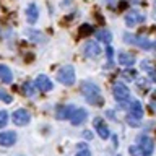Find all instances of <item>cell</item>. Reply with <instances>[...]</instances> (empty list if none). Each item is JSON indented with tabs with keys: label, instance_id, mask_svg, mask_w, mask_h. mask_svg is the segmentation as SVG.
Wrapping results in <instances>:
<instances>
[{
	"label": "cell",
	"instance_id": "2",
	"mask_svg": "<svg viewBox=\"0 0 156 156\" xmlns=\"http://www.w3.org/2000/svg\"><path fill=\"white\" fill-rule=\"evenodd\" d=\"M75 68H73L72 65H63L62 68H58L57 72V80L58 83H62V85L65 86H72L73 83H75Z\"/></svg>",
	"mask_w": 156,
	"mask_h": 156
},
{
	"label": "cell",
	"instance_id": "21",
	"mask_svg": "<svg viewBox=\"0 0 156 156\" xmlns=\"http://www.w3.org/2000/svg\"><path fill=\"white\" fill-rule=\"evenodd\" d=\"M26 36H29L31 41H34V42H44L46 41L44 34H41L39 31H36V29H26Z\"/></svg>",
	"mask_w": 156,
	"mask_h": 156
},
{
	"label": "cell",
	"instance_id": "11",
	"mask_svg": "<svg viewBox=\"0 0 156 156\" xmlns=\"http://www.w3.org/2000/svg\"><path fill=\"white\" fill-rule=\"evenodd\" d=\"M145 21V15L140 13V12H135V10H132L125 15V24L127 26H135V24L138 23H143Z\"/></svg>",
	"mask_w": 156,
	"mask_h": 156
},
{
	"label": "cell",
	"instance_id": "24",
	"mask_svg": "<svg viewBox=\"0 0 156 156\" xmlns=\"http://www.w3.org/2000/svg\"><path fill=\"white\" fill-rule=\"evenodd\" d=\"M0 101H3V102H12L13 101V98L8 94V91H5V90H0Z\"/></svg>",
	"mask_w": 156,
	"mask_h": 156
},
{
	"label": "cell",
	"instance_id": "4",
	"mask_svg": "<svg viewBox=\"0 0 156 156\" xmlns=\"http://www.w3.org/2000/svg\"><path fill=\"white\" fill-rule=\"evenodd\" d=\"M112 94H114L117 102H120V106H125L127 102L130 101V90L124 85V83L117 81L114 85V91H112Z\"/></svg>",
	"mask_w": 156,
	"mask_h": 156
},
{
	"label": "cell",
	"instance_id": "22",
	"mask_svg": "<svg viewBox=\"0 0 156 156\" xmlns=\"http://www.w3.org/2000/svg\"><path fill=\"white\" fill-rule=\"evenodd\" d=\"M76 156H91V151H90V148H88L85 143H80L78 151H76Z\"/></svg>",
	"mask_w": 156,
	"mask_h": 156
},
{
	"label": "cell",
	"instance_id": "3",
	"mask_svg": "<svg viewBox=\"0 0 156 156\" xmlns=\"http://www.w3.org/2000/svg\"><path fill=\"white\" fill-rule=\"evenodd\" d=\"M124 41L127 44H133V46L140 47V49H145V51L153 47V42L150 39H146L143 36H136V34H130V33H124Z\"/></svg>",
	"mask_w": 156,
	"mask_h": 156
},
{
	"label": "cell",
	"instance_id": "25",
	"mask_svg": "<svg viewBox=\"0 0 156 156\" xmlns=\"http://www.w3.org/2000/svg\"><path fill=\"white\" fill-rule=\"evenodd\" d=\"M8 122V112L7 111H0V129H3Z\"/></svg>",
	"mask_w": 156,
	"mask_h": 156
},
{
	"label": "cell",
	"instance_id": "1",
	"mask_svg": "<svg viewBox=\"0 0 156 156\" xmlns=\"http://www.w3.org/2000/svg\"><path fill=\"white\" fill-rule=\"evenodd\" d=\"M80 90H81V94L85 96V99L90 102V104L98 106V107L104 104V99H102V94H101L99 86L94 85L93 81H81Z\"/></svg>",
	"mask_w": 156,
	"mask_h": 156
},
{
	"label": "cell",
	"instance_id": "15",
	"mask_svg": "<svg viewBox=\"0 0 156 156\" xmlns=\"http://www.w3.org/2000/svg\"><path fill=\"white\" fill-rule=\"evenodd\" d=\"M15 141H16V133L12 130H7V132H2L0 133V146H12L15 145Z\"/></svg>",
	"mask_w": 156,
	"mask_h": 156
},
{
	"label": "cell",
	"instance_id": "12",
	"mask_svg": "<svg viewBox=\"0 0 156 156\" xmlns=\"http://www.w3.org/2000/svg\"><path fill=\"white\" fill-rule=\"evenodd\" d=\"M117 62H119V65L125 67V68H132L135 65V55L130 52H120L117 55Z\"/></svg>",
	"mask_w": 156,
	"mask_h": 156
},
{
	"label": "cell",
	"instance_id": "10",
	"mask_svg": "<svg viewBox=\"0 0 156 156\" xmlns=\"http://www.w3.org/2000/svg\"><path fill=\"white\" fill-rule=\"evenodd\" d=\"M143 117V106L140 101H132V104L129 107V119L140 120Z\"/></svg>",
	"mask_w": 156,
	"mask_h": 156
},
{
	"label": "cell",
	"instance_id": "26",
	"mask_svg": "<svg viewBox=\"0 0 156 156\" xmlns=\"http://www.w3.org/2000/svg\"><path fill=\"white\" fill-rule=\"evenodd\" d=\"M106 55H107V58H109V63H112V57H114V49H112L111 46H107V49H106Z\"/></svg>",
	"mask_w": 156,
	"mask_h": 156
},
{
	"label": "cell",
	"instance_id": "16",
	"mask_svg": "<svg viewBox=\"0 0 156 156\" xmlns=\"http://www.w3.org/2000/svg\"><path fill=\"white\" fill-rule=\"evenodd\" d=\"M24 13H26V20H28V23L29 24H34L37 21V18H39V8H37V5L36 3H29L26 10H24Z\"/></svg>",
	"mask_w": 156,
	"mask_h": 156
},
{
	"label": "cell",
	"instance_id": "8",
	"mask_svg": "<svg viewBox=\"0 0 156 156\" xmlns=\"http://www.w3.org/2000/svg\"><path fill=\"white\" fill-rule=\"evenodd\" d=\"M83 52H85V55L86 57H90V58H98V57H101V47L98 46V42L94 41H88L85 44V47H83Z\"/></svg>",
	"mask_w": 156,
	"mask_h": 156
},
{
	"label": "cell",
	"instance_id": "17",
	"mask_svg": "<svg viewBox=\"0 0 156 156\" xmlns=\"http://www.w3.org/2000/svg\"><path fill=\"white\" fill-rule=\"evenodd\" d=\"M0 81L7 83V85L13 81V72L10 70V67H7V65H0Z\"/></svg>",
	"mask_w": 156,
	"mask_h": 156
},
{
	"label": "cell",
	"instance_id": "19",
	"mask_svg": "<svg viewBox=\"0 0 156 156\" xmlns=\"http://www.w3.org/2000/svg\"><path fill=\"white\" fill-rule=\"evenodd\" d=\"M94 36H96V39H99V41L106 42V44H111V41H112V34H111L109 29H106V28L98 29V31L94 33Z\"/></svg>",
	"mask_w": 156,
	"mask_h": 156
},
{
	"label": "cell",
	"instance_id": "6",
	"mask_svg": "<svg viewBox=\"0 0 156 156\" xmlns=\"http://www.w3.org/2000/svg\"><path fill=\"white\" fill-rule=\"evenodd\" d=\"M93 127H94V130L98 132V135H99L102 140H107L111 136V130H109V127H107V124L104 122L102 117H94Z\"/></svg>",
	"mask_w": 156,
	"mask_h": 156
},
{
	"label": "cell",
	"instance_id": "5",
	"mask_svg": "<svg viewBox=\"0 0 156 156\" xmlns=\"http://www.w3.org/2000/svg\"><path fill=\"white\" fill-rule=\"evenodd\" d=\"M136 145L140 146V150L143 151V156H151L153 154V151H154V141L151 136L148 135H138L136 136Z\"/></svg>",
	"mask_w": 156,
	"mask_h": 156
},
{
	"label": "cell",
	"instance_id": "20",
	"mask_svg": "<svg viewBox=\"0 0 156 156\" xmlns=\"http://www.w3.org/2000/svg\"><path fill=\"white\" fill-rule=\"evenodd\" d=\"M36 91H37V88H36V85H34L33 81H24V85H23V93H24V96L33 98L34 94H36Z\"/></svg>",
	"mask_w": 156,
	"mask_h": 156
},
{
	"label": "cell",
	"instance_id": "7",
	"mask_svg": "<svg viewBox=\"0 0 156 156\" xmlns=\"http://www.w3.org/2000/svg\"><path fill=\"white\" fill-rule=\"evenodd\" d=\"M12 120H13L15 125L23 127V125L29 124V120H31V115H29V112H28L26 109H16V111L13 112V115H12Z\"/></svg>",
	"mask_w": 156,
	"mask_h": 156
},
{
	"label": "cell",
	"instance_id": "18",
	"mask_svg": "<svg viewBox=\"0 0 156 156\" xmlns=\"http://www.w3.org/2000/svg\"><path fill=\"white\" fill-rule=\"evenodd\" d=\"M141 70H145L148 73V76L151 78V81L156 83V68L150 60H141Z\"/></svg>",
	"mask_w": 156,
	"mask_h": 156
},
{
	"label": "cell",
	"instance_id": "23",
	"mask_svg": "<svg viewBox=\"0 0 156 156\" xmlns=\"http://www.w3.org/2000/svg\"><path fill=\"white\" fill-rule=\"evenodd\" d=\"M129 153H130L132 156H143V151L140 150L138 145H132L130 148H129Z\"/></svg>",
	"mask_w": 156,
	"mask_h": 156
},
{
	"label": "cell",
	"instance_id": "9",
	"mask_svg": "<svg viewBox=\"0 0 156 156\" xmlns=\"http://www.w3.org/2000/svg\"><path fill=\"white\" fill-rule=\"evenodd\" d=\"M34 85H36V88L39 91H42V93L51 91L52 86H54L52 81H51V78H47L46 75H37L36 80H34Z\"/></svg>",
	"mask_w": 156,
	"mask_h": 156
},
{
	"label": "cell",
	"instance_id": "14",
	"mask_svg": "<svg viewBox=\"0 0 156 156\" xmlns=\"http://www.w3.org/2000/svg\"><path fill=\"white\" fill-rule=\"evenodd\" d=\"M86 119H88V112H86V109H83V107H76V109L73 111L72 117H70V122H72L73 125H81Z\"/></svg>",
	"mask_w": 156,
	"mask_h": 156
},
{
	"label": "cell",
	"instance_id": "13",
	"mask_svg": "<svg viewBox=\"0 0 156 156\" xmlns=\"http://www.w3.org/2000/svg\"><path fill=\"white\" fill-rule=\"evenodd\" d=\"M76 107L75 106H70V104H67V106H57V109H55V115H57V119H60V120H63V119H68L70 120V117H72V114H73V111H75Z\"/></svg>",
	"mask_w": 156,
	"mask_h": 156
}]
</instances>
